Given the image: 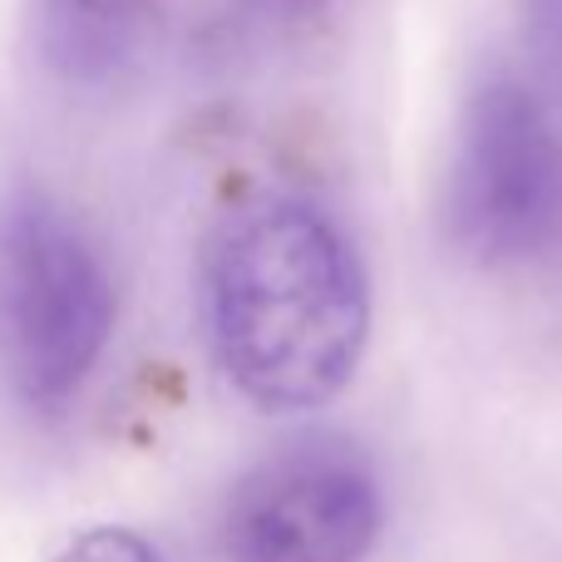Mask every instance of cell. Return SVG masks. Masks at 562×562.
<instances>
[{"mask_svg": "<svg viewBox=\"0 0 562 562\" xmlns=\"http://www.w3.org/2000/svg\"><path fill=\"white\" fill-rule=\"evenodd\" d=\"M203 326L227 385L267 415L321 409L356 380L370 281L356 243L301 193H257L207 233Z\"/></svg>", "mask_w": 562, "mask_h": 562, "instance_id": "obj_1", "label": "cell"}, {"mask_svg": "<svg viewBox=\"0 0 562 562\" xmlns=\"http://www.w3.org/2000/svg\"><path fill=\"white\" fill-rule=\"evenodd\" d=\"M385 528V488L356 445L291 439L252 464L223 508L227 562H366Z\"/></svg>", "mask_w": 562, "mask_h": 562, "instance_id": "obj_4", "label": "cell"}, {"mask_svg": "<svg viewBox=\"0 0 562 562\" xmlns=\"http://www.w3.org/2000/svg\"><path fill=\"white\" fill-rule=\"evenodd\" d=\"M154 0H35V40L49 75L75 89H104L138 59Z\"/></svg>", "mask_w": 562, "mask_h": 562, "instance_id": "obj_5", "label": "cell"}, {"mask_svg": "<svg viewBox=\"0 0 562 562\" xmlns=\"http://www.w3.org/2000/svg\"><path fill=\"white\" fill-rule=\"evenodd\" d=\"M55 562H164L154 543L134 528H85L79 538H69L65 548L55 553Z\"/></svg>", "mask_w": 562, "mask_h": 562, "instance_id": "obj_6", "label": "cell"}, {"mask_svg": "<svg viewBox=\"0 0 562 562\" xmlns=\"http://www.w3.org/2000/svg\"><path fill=\"white\" fill-rule=\"evenodd\" d=\"M445 223L479 267H533L562 247V134L528 85L494 75L469 94Z\"/></svg>", "mask_w": 562, "mask_h": 562, "instance_id": "obj_3", "label": "cell"}, {"mask_svg": "<svg viewBox=\"0 0 562 562\" xmlns=\"http://www.w3.org/2000/svg\"><path fill=\"white\" fill-rule=\"evenodd\" d=\"M114 330V281L89 233L49 198L0 213V375L35 415H59Z\"/></svg>", "mask_w": 562, "mask_h": 562, "instance_id": "obj_2", "label": "cell"}, {"mask_svg": "<svg viewBox=\"0 0 562 562\" xmlns=\"http://www.w3.org/2000/svg\"><path fill=\"white\" fill-rule=\"evenodd\" d=\"M247 10H252L257 20H272V25H301V20H311L326 0H243Z\"/></svg>", "mask_w": 562, "mask_h": 562, "instance_id": "obj_7", "label": "cell"}, {"mask_svg": "<svg viewBox=\"0 0 562 562\" xmlns=\"http://www.w3.org/2000/svg\"><path fill=\"white\" fill-rule=\"evenodd\" d=\"M543 25H548V45H553V59L562 69V0H543Z\"/></svg>", "mask_w": 562, "mask_h": 562, "instance_id": "obj_8", "label": "cell"}]
</instances>
